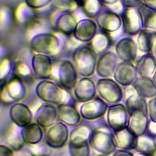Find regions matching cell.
<instances>
[{
	"instance_id": "4",
	"label": "cell",
	"mask_w": 156,
	"mask_h": 156,
	"mask_svg": "<svg viewBox=\"0 0 156 156\" xmlns=\"http://www.w3.org/2000/svg\"><path fill=\"white\" fill-rule=\"evenodd\" d=\"M77 71L68 60H59L54 62L52 80L67 90L74 89L77 82Z\"/></svg>"
},
{
	"instance_id": "18",
	"label": "cell",
	"mask_w": 156,
	"mask_h": 156,
	"mask_svg": "<svg viewBox=\"0 0 156 156\" xmlns=\"http://www.w3.org/2000/svg\"><path fill=\"white\" fill-rule=\"evenodd\" d=\"M96 93V84L90 77H83L77 80L74 88V95L80 102L92 99Z\"/></svg>"
},
{
	"instance_id": "52",
	"label": "cell",
	"mask_w": 156,
	"mask_h": 156,
	"mask_svg": "<svg viewBox=\"0 0 156 156\" xmlns=\"http://www.w3.org/2000/svg\"><path fill=\"white\" fill-rule=\"evenodd\" d=\"M148 129L151 133L154 134H156V122H154L152 121L150 122Z\"/></svg>"
},
{
	"instance_id": "26",
	"label": "cell",
	"mask_w": 156,
	"mask_h": 156,
	"mask_svg": "<svg viewBox=\"0 0 156 156\" xmlns=\"http://www.w3.org/2000/svg\"><path fill=\"white\" fill-rule=\"evenodd\" d=\"M78 21L73 13H62L56 19L55 27L62 34L71 36L73 35Z\"/></svg>"
},
{
	"instance_id": "20",
	"label": "cell",
	"mask_w": 156,
	"mask_h": 156,
	"mask_svg": "<svg viewBox=\"0 0 156 156\" xmlns=\"http://www.w3.org/2000/svg\"><path fill=\"white\" fill-rule=\"evenodd\" d=\"M9 115L12 122L21 128L32 123L34 119V115L30 108L20 102L13 104L10 109Z\"/></svg>"
},
{
	"instance_id": "6",
	"label": "cell",
	"mask_w": 156,
	"mask_h": 156,
	"mask_svg": "<svg viewBox=\"0 0 156 156\" xmlns=\"http://www.w3.org/2000/svg\"><path fill=\"white\" fill-rule=\"evenodd\" d=\"M27 93V90L24 80L14 76L5 80L1 86V102L5 105L15 104L23 100Z\"/></svg>"
},
{
	"instance_id": "41",
	"label": "cell",
	"mask_w": 156,
	"mask_h": 156,
	"mask_svg": "<svg viewBox=\"0 0 156 156\" xmlns=\"http://www.w3.org/2000/svg\"><path fill=\"white\" fill-rule=\"evenodd\" d=\"M90 144H87L81 146H69V153L71 156H90Z\"/></svg>"
},
{
	"instance_id": "10",
	"label": "cell",
	"mask_w": 156,
	"mask_h": 156,
	"mask_svg": "<svg viewBox=\"0 0 156 156\" xmlns=\"http://www.w3.org/2000/svg\"><path fill=\"white\" fill-rule=\"evenodd\" d=\"M124 32L130 35H138L143 29V21L138 7L125 8L121 14Z\"/></svg>"
},
{
	"instance_id": "44",
	"label": "cell",
	"mask_w": 156,
	"mask_h": 156,
	"mask_svg": "<svg viewBox=\"0 0 156 156\" xmlns=\"http://www.w3.org/2000/svg\"><path fill=\"white\" fill-rule=\"evenodd\" d=\"M147 113L151 121L156 122V96L151 98L147 102Z\"/></svg>"
},
{
	"instance_id": "43",
	"label": "cell",
	"mask_w": 156,
	"mask_h": 156,
	"mask_svg": "<svg viewBox=\"0 0 156 156\" xmlns=\"http://www.w3.org/2000/svg\"><path fill=\"white\" fill-rule=\"evenodd\" d=\"M52 0H24V3L33 10L41 9L49 5Z\"/></svg>"
},
{
	"instance_id": "14",
	"label": "cell",
	"mask_w": 156,
	"mask_h": 156,
	"mask_svg": "<svg viewBox=\"0 0 156 156\" xmlns=\"http://www.w3.org/2000/svg\"><path fill=\"white\" fill-rule=\"evenodd\" d=\"M54 62L51 57L36 53L32 57L31 66L38 77L43 80L50 79L52 73Z\"/></svg>"
},
{
	"instance_id": "38",
	"label": "cell",
	"mask_w": 156,
	"mask_h": 156,
	"mask_svg": "<svg viewBox=\"0 0 156 156\" xmlns=\"http://www.w3.org/2000/svg\"><path fill=\"white\" fill-rule=\"evenodd\" d=\"M51 4L54 9L62 13H72L79 7L74 0H52Z\"/></svg>"
},
{
	"instance_id": "17",
	"label": "cell",
	"mask_w": 156,
	"mask_h": 156,
	"mask_svg": "<svg viewBox=\"0 0 156 156\" xmlns=\"http://www.w3.org/2000/svg\"><path fill=\"white\" fill-rule=\"evenodd\" d=\"M34 118L41 127L48 128L58 119V108L49 103L42 104L36 110Z\"/></svg>"
},
{
	"instance_id": "49",
	"label": "cell",
	"mask_w": 156,
	"mask_h": 156,
	"mask_svg": "<svg viewBox=\"0 0 156 156\" xmlns=\"http://www.w3.org/2000/svg\"><path fill=\"white\" fill-rule=\"evenodd\" d=\"M142 4L150 9L156 10V0H143Z\"/></svg>"
},
{
	"instance_id": "54",
	"label": "cell",
	"mask_w": 156,
	"mask_h": 156,
	"mask_svg": "<svg viewBox=\"0 0 156 156\" xmlns=\"http://www.w3.org/2000/svg\"><path fill=\"white\" fill-rule=\"evenodd\" d=\"M152 51L153 52L154 57L156 58V40H155V41L154 43V46H153V48H152Z\"/></svg>"
},
{
	"instance_id": "24",
	"label": "cell",
	"mask_w": 156,
	"mask_h": 156,
	"mask_svg": "<svg viewBox=\"0 0 156 156\" xmlns=\"http://www.w3.org/2000/svg\"><path fill=\"white\" fill-rule=\"evenodd\" d=\"M93 132V129L88 124L77 125L69 133V146H81L89 144Z\"/></svg>"
},
{
	"instance_id": "29",
	"label": "cell",
	"mask_w": 156,
	"mask_h": 156,
	"mask_svg": "<svg viewBox=\"0 0 156 156\" xmlns=\"http://www.w3.org/2000/svg\"><path fill=\"white\" fill-rule=\"evenodd\" d=\"M112 38L110 34L100 32H97L90 41V47L96 55H101L108 51L112 45Z\"/></svg>"
},
{
	"instance_id": "22",
	"label": "cell",
	"mask_w": 156,
	"mask_h": 156,
	"mask_svg": "<svg viewBox=\"0 0 156 156\" xmlns=\"http://www.w3.org/2000/svg\"><path fill=\"white\" fill-rule=\"evenodd\" d=\"M123 92L125 105L129 113L138 109L147 112V104L144 98L138 93L133 85L125 87Z\"/></svg>"
},
{
	"instance_id": "21",
	"label": "cell",
	"mask_w": 156,
	"mask_h": 156,
	"mask_svg": "<svg viewBox=\"0 0 156 156\" xmlns=\"http://www.w3.org/2000/svg\"><path fill=\"white\" fill-rule=\"evenodd\" d=\"M98 25L92 19H82L78 21L73 36L81 43L90 42L97 33Z\"/></svg>"
},
{
	"instance_id": "3",
	"label": "cell",
	"mask_w": 156,
	"mask_h": 156,
	"mask_svg": "<svg viewBox=\"0 0 156 156\" xmlns=\"http://www.w3.org/2000/svg\"><path fill=\"white\" fill-rule=\"evenodd\" d=\"M72 58L77 73L82 77H90L96 72L97 55L90 46H80L73 52Z\"/></svg>"
},
{
	"instance_id": "25",
	"label": "cell",
	"mask_w": 156,
	"mask_h": 156,
	"mask_svg": "<svg viewBox=\"0 0 156 156\" xmlns=\"http://www.w3.org/2000/svg\"><path fill=\"white\" fill-rule=\"evenodd\" d=\"M81 115L77 108L70 104L59 105L58 119L68 126H77L81 121Z\"/></svg>"
},
{
	"instance_id": "9",
	"label": "cell",
	"mask_w": 156,
	"mask_h": 156,
	"mask_svg": "<svg viewBox=\"0 0 156 156\" xmlns=\"http://www.w3.org/2000/svg\"><path fill=\"white\" fill-rule=\"evenodd\" d=\"M128 110L122 104H112L108 107L106 119L108 126L113 131L122 129L127 125Z\"/></svg>"
},
{
	"instance_id": "19",
	"label": "cell",
	"mask_w": 156,
	"mask_h": 156,
	"mask_svg": "<svg viewBox=\"0 0 156 156\" xmlns=\"http://www.w3.org/2000/svg\"><path fill=\"white\" fill-rule=\"evenodd\" d=\"M138 46L135 41L129 37H124L116 43L115 52L122 62H133L137 55Z\"/></svg>"
},
{
	"instance_id": "16",
	"label": "cell",
	"mask_w": 156,
	"mask_h": 156,
	"mask_svg": "<svg viewBox=\"0 0 156 156\" xmlns=\"http://www.w3.org/2000/svg\"><path fill=\"white\" fill-rule=\"evenodd\" d=\"M118 65V57L116 53L107 51L98 59L96 73L101 78H109L113 75Z\"/></svg>"
},
{
	"instance_id": "31",
	"label": "cell",
	"mask_w": 156,
	"mask_h": 156,
	"mask_svg": "<svg viewBox=\"0 0 156 156\" xmlns=\"http://www.w3.org/2000/svg\"><path fill=\"white\" fill-rule=\"evenodd\" d=\"M155 40V31L146 29H143L138 34L136 42L138 49L145 54H149L152 50Z\"/></svg>"
},
{
	"instance_id": "37",
	"label": "cell",
	"mask_w": 156,
	"mask_h": 156,
	"mask_svg": "<svg viewBox=\"0 0 156 156\" xmlns=\"http://www.w3.org/2000/svg\"><path fill=\"white\" fill-rule=\"evenodd\" d=\"M15 17L16 20L23 24L30 23L34 17V13L33 9L29 7L25 3L18 5L16 9Z\"/></svg>"
},
{
	"instance_id": "30",
	"label": "cell",
	"mask_w": 156,
	"mask_h": 156,
	"mask_svg": "<svg viewBox=\"0 0 156 156\" xmlns=\"http://www.w3.org/2000/svg\"><path fill=\"white\" fill-rule=\"evenodd\" d=\"M133 85L144 98H152L156 96V85L151 78L138 77Z\"/></svg>"
},
{
	"instance_id": "34",
	"label": "cell",
	"mask_w": 156,
	"mask_h": 156,
	"mask_svg": "<svg viewBox=\"0 0 156 156\" xmlns=\"http://www.w3.org/2000/svg\"><path fill=\"white\" fill-rule=\"evenodd\" d=\"M138 9L141 15L143 27L156 32V10L150 9L143 4Z\"/></svg>"
},
{
	"instance_id": "27",
	"label": "cell",
	"mask_w": 156,
	"mask_h": 156,
	"mask_svg": "<svg viewBox=\"0 0 156 156\" xmlns=\"http://www.w3.org/2000/svg\"><path fill=\"white\" fill-rule=\"evenodd\" d=\"M135 67L140 76L152 78L156 70V58L149 53L145 54L136 61Z\"/></svg>"
},
{
	"instance_id": "55",
	"label": "cell",
	"mask_w": 156,
	"mask_h": 156,
	"mask_svg": "<svg viewBox=\"0 0 156 156\" xmlns=\"http://www.w3.org/2000/svg\"><path fill=\"white\" fill-rule=\"evenodd\" d=\"M152 79L154 83H155V85H156V70H155V73H154V75L152 77Z\"/></svg>"
},
{
	"instance_id": "13",
	"label": "cell",
	"mask_w": 156,
	"mask_h": 156,
	"mask_svg": "<svg viewBox=\"0 0 156 156\" xmlns=\"http://www.w3.org/2000/svg\"><path fill=\"white\" fill-rule=\"evenodd\" d=\"M113 77L120 85L127 87L133 85L138 78V73L132 62H121L117 65Z\"/></svg>"
},
{
	"instance_id": "28",
	"label": "cell",
	"mask_w": 156,
	"mask_h": 156,
	"mask_svg": "<svg viewBox=\"0 0 156 156\" xmlns=\"http://www.w3.org/2000/svg\"><path fill=\"white\" fill-rule=\"evenodd\" d=\"M37 122H32L21 128V135L25 143L33 145L40 143L43 137V131Z\"/></svg>"
},
{
	"instance_id": "39",
	"label": "cell",
	"mask_w": 156,
	"mask_h": 156,
	"mask_svg": "<svg viewBox=\"0 0 156 156\" xmlns=\"http://www.w3.org/2000/svg\"><path fill=\"white\" fill-rule=\"evenodd\" d=\"M13 65L12 60L9 57L1 59L0 65V80L1 82L7 80L11 72L13 71Z\"/></svg>"
},
{
	"instance_id": "58",
	"label": "cell",
	"mask_w": 156,
	"mask_h": 156,
	"mask_svg": "<svg viewBox=\"0 0 156 156\" xmlns=\"http://www.w3.org/2000/svg\"><path fill=\"white\" fill-rule=\"evenodd\" d=\"M154 156H156V152H155V153L154 154Z\"/></svg>"
},
{
	"instance_id": "7",
	"label": "cell",
	"mask_w": 156,
	"mask_h": 156,
	"mask_svg": "<svg viewBox=\"0 0 156 156\" xmlns=\"http://www.w3.org/2000/svg\"><path fill=\"white\" fill-rule=\"evenodd\" d=\"M96 90L99 98L108 104H118L124 98L121 85L110 77L99 79L96 83Z\"/></svg>"
},
{
	"instance_id": "8",
	"label": "cell",
	"mask_w": 156,
	"mask_h": 156,
	"mask_svg": "<svg viewBox=\"0 0 156 156\" xmlns=\"http://www.w3.org/2000/svg\"><path fill=\"white\" fill-rule=\"evenodd\" d=\"M69 136L67 126L62 122H57L48 128L45 133V143L51 147L61 148L66 143Z\"/></svg>"
},
{
	"instance_id": "35",
	"label": "cell",
	"mask_w": 156,
	"mask_h": 156,
	"mask_svg": "<svg viewBox=\"0 0 156 156\" xmlns=\"http://www.w3.org/2000/svg\"><path fill=\"white\" fill-rule=\"evenodd\" d=\"M135 148L138 152L154 154L156 152V143L151 137L143 135L137 137Z\"/></svg>"
},
{
	"instance_id": "46",
	"label": "cell",
	"mask_w": 156,
	"mask_h": 156,
	"mask_svg": "<svg viewBox=\"0 0 156 156\" xmlns=\"http://www.w3.org/2000/svg\"><path fill=\"white\" fill-rule=\"evenodd\" d=\"M31 151L34 156H44L46 152V148L40 143L30 145Z\"/></svg>"
},
{
	"instance_id": "15",
	"label": "cell",
	"mask_w": 156,
	"mask_h": 156,
	"mask_svg": "<svg viewBox=\"0 0 156 156\" xmlns=\"http://www.w3.org/2000/svg\"><path fill=\"white\" fill-rule=\"evenodd\" d=\"M149 122L147 112L138 109L129 113L127 127L136 137H138L145 134L149 128Z\"/></svg>"
},
{
	"instance_id": "53",
	"label": "cell",
	"mask_w": 156,
	"mask_h": 156,
	"mask_svg": "<svg viewBox=\"0 0 156 156\" xmlns=\"http://www.w3.org/2000/svg\"><path fill=\"white\" fill-rule=\"evenodd\" d=\"M134 156H154V154H147V153H144V152H138L136 153Z\"/></svg>"
},
{
	"instance_id": "45",
	"label": "cell",
	"mask_w": 156,
	"mask_h": 156,
	"mask_svg": "<svg viewBox=\"0 0 156 156\" xmlns=\"http://www.w3.org/2000/svg\"><path fill=\"white\" fill-rule=\"evenodd\" d=\"M69 38L67 39L66 42V47L68 49L73 51H76L80 47V44L82 43L80 41L77 40L73 35L68 36Z\"/></svg>"
},
{
	"instance_id": "50",
	"label": "cell",
	"mask_w": 156,
	"mask_h": 156,
	"mask_svg": "<svg viewBox=\"0 0 156 156\" xmlns=\"http://www.w3.org/2000/svg\"><path fill=\"white\" fill-rule=\"evenodd\" d=\"M113 156H134V155L128 151L119 150L114 152Z\"/></svg>"
},
{
	"instance_id": "5",
	"label": "cell",
	"mask_w": 156,
	"mask_h": 156,
	"mask_svg": "<svg viewBox=\"0 0 156 156\" xmlns=\"http://www.w3.org/2000/svg\"><path fill=\"white\" fill-rule=\"evenodd\" d=\"M89 144L99 155H109L116 149L113 132L106 126H100L93 130Z\"/></svg>"
},
{
	"instance_id": "23",
	"label": "cell",
	"mask_w": 156,
	"mask_h": 156,
	"mask_svg": "<svg viewBox=\"0 0 156 156\" xmlns=\"http://www.w3.org/2000/svg\"><path fill=\"white\" fill-rule=\"evenodd\" d=\"M113 136L116 148L120 150L129 151L136 147L137 137L127 127L113 131Z\"/></svg>"
},
{
	"instance_id": "56",
	"label": "cell",
	"mask_w": 156,
	"mask_h": 156,
	"mask_svg": "<svg viewBox=\"0 0 156 156\" xmlns=\"http://www.w3.org/2000/svg\"><path fill=\"white\" fill-rule=\"evenodd\" d=\"M74 1L77 2V4H78L79 7H80V6H81V5H82V2H83V0H74Z\"/></svg>"
},
{
	"instance_id": "11",
	"label": "cell",
	"mask_w": 156,
	"mask_h": 156,
	"mask_svg": "<svg viewBox=\"0 0 156 156\" xmlns=\"http://www.w3.org/2000/svg\"><path fill=\"white\" fill-rule=\"evenodd\" d=\"M108 105L101 98L94 97L91 100L82 102L79 108L82 118L86 120L92 121L102 117L108 109Z\"/></svg>"
},
{
	"instance_id": "40",
	"label": "cell",
	"mask_w": 156,
	"mask_h": 156,
	"mask_svg": "<svg viewBox=\"0 0 156 156\" xmlns=\"http://www.w3.org/2000/svg\"><path fill=\"white\" fill-rule=\"evenodd\" d=\"M11 20V11L7 5H2L0 12V23L1 30L5 29L9 25Z\"/></svg>"
},
{
	"instance_id": "42",
	"label": "cell",
	"mask_w": 156,
	"mask_h": 156,
	"mask_svg": "<svg viewBox=\"0 0 156 156\" xmlns=\"http://www.w3.org/2000/svg\"><path fill=\"white\" fill-rule=\"evenodd\" d=\"M101 1L103 5H105L110 7V10L118 14H121L125 9L121 0H101Z\"/></svg>"
},
{
	"instance_id": "1",
	"label": "cell",
	"mask_w": 156,
	"mask_h": 156,
	"mask_svg": "<svg viewBox=\"0 0 156 156\" xmlns=\"http://www.w3.org/2000/svg\"><path fill=\"white\" fill-rule=\"evenodd\" d=\"M35 93L41 101L59 105L69 104L71 98L68 90L49 79L40 81L36 86Z\"/></svg>"
},
{
	"instance_id": "36",
	"label": "cell",
	"mask_w": 156,
	"mask_h": 156,
	"mask_svg": "<svg viewBox=\"0 0 156 156\" xmlns=\"http://www.w3.org/2000/svg\"><path fill=\"white\" fill-rule=\"evenodd\" d=\"M32 69L27 62L23 60H18L13 65V73L16 77L25 80L31 77L32 74Z\"/></svg>"
},
{
	"instance_id": "12",
	"label": "cell",
	"mask_w": 156,
	"mask_h": 156,
	"mask_svg": "<svg viewBox=\"0 0 156 156\" xmlns=\"http://www.w3.org/2000/svg\"><path fill=\"white\" fill-rule=\"evenodd\" d=\"M96 19L98 27L108 34L116 32L122 26L121 15L110 10L102 11Z\"/></svg>"
},
{
	"instance_id": "48",
	"label": "cell",
	"mask_w": 156,
	"mask_h": 156,
	"mask_svg": "<svg viewBox=\"0 0 156 156\" xmlns=\"http://www.w3.org/2000/svg\"><path fill=\"white\" fill-rule=\"evenodd\" d=\"M15 151L9 146L2 145L0 146V156H14Z\"/></svg>"
},
{
	"instance_id": "33",
	"label": "cell",
	"mask_w": 156,
	"mask_h": 156,
	"mask_svg": "<svg viewBox=\"0 0 156 156\" xmlns=\"http://www.w3.org/2000/svg\"><path fill=\"white\" fill-rule=\"evenodd\" d=\"M103 5L101 0H83L80 8L88 18L94 19L102 12Z\"/></svg>"
},
{
	"instance_id": "2",
	"label": "cell",
	"mask_w": 156,
	"mask_h": 156,
	"mask_svg": "<svg viewBox=\"0 0 156 156\" xmlns=\"http://www.w3.org/2000/svg\"><path fill=\"white\" fill-rule=\"evenodd\" d=\"M30 47L35 53L43 54L52 58L62 54L64 45L57 35L51 33H40L32 38Z\"/></svg>"
},
{
	"instance_id": "57",
	"label": "cell",
	"mask_w": 156,
	"mask_h": 156,
	"mask_svg": "<svg viewBox=\"0 0 156 156\" xmlns=\"http://www.w3.org/2000/svg\"><path fill=\"white\" fill-rule=\"evenodd\" d=\"M98 156H108V155H99Z\"/></svg>"
},
{
	"instance_id": "47",
	"label": "cell",
	"mask_w": 156,
	"mask_h": 156,
	"mask_svg": "<svg viewBox=\"0 0 156 156\" xmlns=\"http://www.w3.org/2000/svg\"><path fill=\"white\" fill-rule=\"evenodd\" d=\"M143 0H121L125 8L138 7L142 4Z\"/></svg>"
},
{
	"instance_id": "32",
	"label": "cell",
	"mask_w": 156,
	"mask_h": 156,
	"mask_svg": "<svg viewBox=\"0 0 156 156\" xmlns=\"http://www.w3.org/2000/svg\"><path fill=\"white\" fill-rule=\"evenodd\" d=\"M6 141L8 146L14 151H20L25 143L21 135V127L13 123L7 132Z\"/></svg>"
},
{
	"instance_id": "51",
	"label": "cell",
	"mask_w": 156,
	"mask_h": 156,
	"mask_svg": "<svg viewBox=\"0 0 156 156\" xmlns=\"http://www.w3.org/2000/svg\"><path fill=\"white\" fill-rule=\"evenodd\" d=\"M14 156H34L32 153L28 152V151H15Z\"/></svg>"
}]
</instances>
